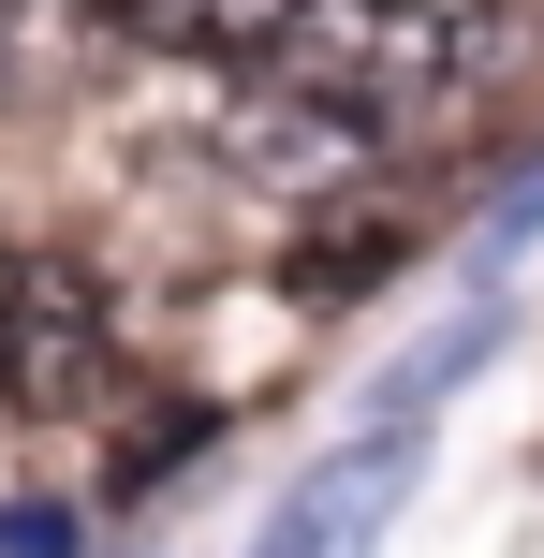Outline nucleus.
Wrapping results in <instances>:
<instances>
[{"instance_id": "f257e3e1", "label": "nucleus", "mask_w": 544, "mask_h": 558, "mask_svg": "<svg viewBox=\"0 0 544 558\" xmlns=\"http://www.w3.org/2000/svg\"><path fill=\"white\" fill-rule=\"evenodd\" d=\"M265 74L310 88L353 133H398V118H427L442 88H457V15H442V0H294V29H280Z\"/></svg>"}, {"instance_id": "f03ea898", "label": "nucleus", "mask_w": 544, "mask_h": 558, "mask_svg": "<svg viewBox=\"0 0 544 558\" xmlns=\"http://www.w3.org/2000/svg\"><path fill=\"white\" fill-rule=\"evenodd\" d=\"M104 383H118V294H104V265L59 251V235L0 251V412L59 426Z\"/></svg>"}, {"instance_id": "7ed1b4c3", "label": "nucleus", "mask_w": 544, "mask_h": 558, "mask_svg": "<svg viewBox=\"0 0 544 558\" xmlns=\"http://www.w3.org/2000/svg\"><path fill=\"white\" fill-rule=\"evenodd\" d=\"M368 147H383V133L324 118L310 88H280V74H251L221 118H206V162H221L235 192H280V206H324V192H353V177H368Z\"/></svg>"}, {"instance_id": "20e7f679", "label": "nucleus", "mask_w": 544, "mask_h": 558, "mask_svg": "<svg viewBox=\"0 0 544 558\" xmlns=\"http://www.w3.org/2000/svg\"><path fill=\"white\" fill-rule=\"evenodd\" d=\"M412 471H427V426H368L353 456H324V471L294 485L280 514H265V544H251V558H368V544H383V514L412 500Z\"/></svg>"}, {"instance_id": "39448f33", "label": "nucleus", "mask_w": 544, "mask_h": 558, "mask_svg": "<svg viewBox=\"0 0 544 558\" xmlns=\"http://www.w3.org/2000/svg\"><path fill=\"white\" fill-rule=\"evenodd\" d=\"M118 45H133L118 0H0V104H74Z\"/></svg>"}, {"instance_id": "423d86ee", "label": "nucleus", "mask_w": 544, "mask_h": 558, "mask_svg": "<svg viewBox=\"0 0 544 558\" xmlns=\"http://www.w3.org/2000/svg\"><path fill=\"white\" fill-rule=\"evenodd\" d=\"M118 15H133V45H162V59L265 74V59H280V29H294V0H118Z\"/></svg>"}, {"instance_id": "0eeeda50", "label": "nucleus", "mask_w": 544, "mask_h": 558, "mask_svg": "<svg viewBox=\"0 0 544 558\" xmlns=\"http://www.w3.org/2000/svg\"><path fill=\"white\" fill-rule=\"evenodd\" d=\"M192 441H206V412H147V426H133V456H118V500H147L162 471H192Z\"/></svg>"}, {"instance_id": "6e6552de", "label": "nucleus", "mask_w": 544, "mask_h": 558, "mask_svg": "<svg viewBox=\"0 0 544 558\" xmlns=\"http://www.w3.org/2000/svg\"><path fill=\"white\" fill-rule=\"evenodd\" d=\"M0 558H74V514H59V500H15V514H0Z\"/></svg>"}]
</instances>
